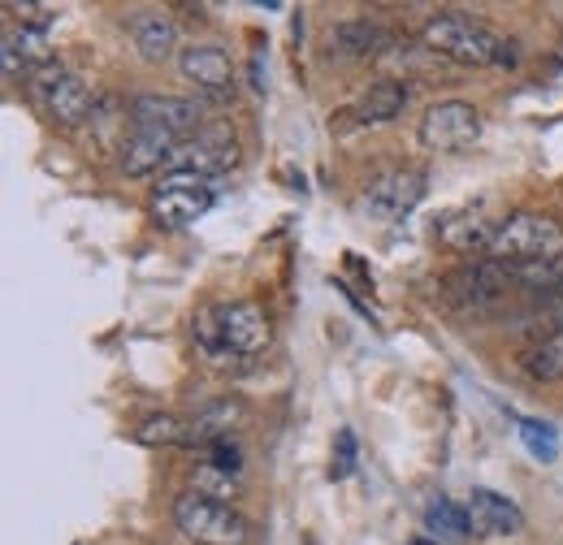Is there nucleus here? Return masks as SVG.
Masks as SVG:
<instances>
[{
  "label": "nucleus",
  "instance_id": "f257e3e1",
  "mask_svg": "<svg viewBox=\"0 0 563 545\" xmlns=\"http://www.w3.org/2000/svg\"><path fill=\"white\" fill-rule=\"evenodd\" d=\"M421 44L429 53L455 62V66H498V53H503V40L494 31H486L482 22L464 18V13H433V18H424Z\"/></svg>",
  "mask_w": 563,
  "mask_h": 545
},
{
  "label": "nucleus",
  "instance_id": "f03ea898",
  "mask_svg": "<svg viewBox=\"0 0 563 545\" xmlns=\"http://www.w3.org/2000/svg\"><path fill=\"white\" fill-rule=\"evenodd\" d=\"M563 256V225L542 212H511L503 225H494L490 260L503 265H538Z\"/></svg>",
  "mask_w": 563,
  "mask_h": 545
},
{
  "label": "nucleus",
  "instance_id": "7ed1b4c3",
  "mask_svg": "<svg viewBox=\"0 0 563 545\" xmlns=\"http://www.w3.org/2000/svg\"><path fill=\"white\" fill-rule=\"evenodd\" d=\"M174 524H178L191 542H205V545L247 542V520H243L230 502H212V498L196 493V489H187V493L174 502Z\"/></svg>",
  "mask_w": 563,
  "mask_h": 545
},
{
  "label": "nucleus",
  "instance_id": "20e7f679",
  "mask_svg": "<svg viewBox=\"0 0 563 545\" xmlns=\"http://www.w3.org/2000/svg\"><path fill=\"white\" fill-rule=\"evenodd\" d=\"M239 165V147H234V131L225 122H209L196 138H183L169 156L165 174H196V178H217L230 174Z\"/></svg>",
  "mask_w": 563,
  "mask_h": 545
},
{
  "label": "nucleus",
  "instance_id": "39448f33",
  "mask_svg": "<svg viewBox=\"0 0 563 545\" xmlns=\"http://www.w3.org/2000/svg\"><path fill=\"white\" fill-rule=\"evenodd\" d=\"M507 286H516V281H511V269L503 260H477V265H464L446 281V303L460 312H486L507 294Z\"/></svg>",
  "mask_w": 563,
  "mask_h": 545
},
{
  "label": "nucleus",
  "instance_id": "423d86ee",
  "mask_svg": "<svg viewBox=\"0 0 563 545\" xmlns=\"http://www.w3.org/2000/svg\"><path fill=\"white\" fill-rule=\"evenodd\" d=\"M482 138V118L473 104L464 100H442L424 113L421 122V143L429 152H464Z\"/></svg>",
  "mask_w": 563,
  "mask_h": 545
},
{
  "label": "nucleus",
  "instance_id": "0eeeda50",
  "mask_svg": "<svg viewBox=\"0 0 563 545\" xmlns=\"http://www.w3.org/2000/svg\"><path fill=\"white\" fill-rule=\"evenodd\" d=\"M131 118L143 131H161V135L178 138V143L191 131L196 135L205 131V109L196 100H174V96H156V91H143L131 100Z\"/></svg>",
  "mask_w": 563,
  "mask_h": 545
},
{
  "label": "nucleus",
  "instance_id": "6e6552de",
  "mask_svg": "<svg viewBox=\"0 0 563 545\" xmlns=\"http://www.w3.org/2000/svg\"><path fill=\"white\" fill-rule=\"evenodd\" d=\"M424 191H429L424 169H386V174H377V178L364 187V208H368L373 216L399 221V216H408L412 208L421 204Z\"/></svg>",
  "mask_w": 563,
  "mask_h": 545
},
{
  "label": "nucleus",
  "instance_id": "1a4fd4ad",
  "mask_svg": "<svg viewBox=\"0 0 563 545\" xmlns=\"http://www.w3.org/2000/svg\"><path fill=\"white\" fill-rule=\"evenodd\" d=\"M217 325H221V342L234 355H256L269 346V316L261 303L239 299V303H221L217 308Z\"/></svg>",
  "mask_w": 563,
  "mask_h": 545
},
{
  "label": "nucleus",
  "instance_id": "9d476101",
  "mask_svg": "<svg viewBox=\"0 0 563 545\" xmlns=\"http://www.w3.org/2000/svg\"><path fill=\"white\" fill-rule=\"evenodd\" d=\"M468 515H473V533L477 537H507V533H520L525 529L520 507L507 493H494V489H473Z\"/></svg>",
  "mask_w": 563,
  "mask_h": 545
},
{
  "label": "nucleus",
  "instance_id": "9b49d317",
  "mask_svg": "<svg viewBox=\"0 0 563 545\" xmlns=\"http://www.w3.org/2000/svg\"><path fill=\"white\" fill-rule=\"evenodd\" d=\"M217 204V196H212L209 187H161L156 191V216H161V225L165 230H187V225H196L209 208Z\"/></svg>",
  "mask_w": 563,
  "mask_h": 545
},
{
  "label": "nucleus",
  "instance_id": "f8f14e48",
  "mask_svg": "<svg viewBox=\"0 0 563 545\" xmlns=\"http://www.w3.org/2000/svg\"><path fill=\"white\" fill-rule=\"evenodd\" d=\"M183 78H191L196 87H205L209 96H230V82H234V69L230 57L217 48V44H191L183 57H178Z\"/></svg>",
  "mask_w": 563,
  "mask_h": 545
},
{
  "label": "nucleus",
  "instance_id": "ddd939ff",
  "mask_svg": "<svg viewBox=\"0 0 563 545\" xmlns=\"http://www.w3.org/2000/svg\"><path fill=\"white\" fill-rule=\"evenodd\" d=\"M174 147H178V138L135 126V135L122 143V174H126V178H147V174H156V169H169Z\"/></svg>",
  "mask_w": 563,
  "mask_h": 545
},
{
  "label": "nucleus",
  "instance_id": "4468645a",
  "mask_svg": "<svg viewBox=\"0 0 563 545\" xmlns=\"http://www.w3.org/2000/svg\"><path fill=\"white\" fill-rule=\"evenodd\" d=\"M131 40H135L143 62L161 66V62H169L174 48H178V26H174L165 13H140V18H131Z\"/></svg>",
  "mask_w": 563,
  "mask_h": 545
},
{
  "label": "nucleus",
  "instance_id": "2eb2a0df",
  "mask_svg": "<svg viewBox=\"0 0 563 545\" xmlns=\"http://www.w3.org/2000/svg\"><path fill=\"white\" fill-rule=\"evenodd\" d=\"M404 109H408V82H395V78L373 82V87H368V91L355 100V118H360L364 126L395 122Z\"/></svg>",
  "mask_w": 563,
  "mask_h": 545
},
{
  "label": "nucleus",
  "instance_id": "dca6fc26",
  "mask_svg": "<svg viewBox=\"0 0 563 545\" xmlns=\"http://www.w3.org/2000/svg\"><path fill=\"white\" fill-rule=\"evenodd\" d=\"M334 48L343 57H386L390 53V31L373 18H347L334 31Z\"/></svg>",
  "mask_w": 563,
  "mask_h": 545
},
{
  "label": "nucleus",
  "instance_id": "f3484780",
  "mask_svg": "<svg viewBox=\"0 0 563 545\" xmlns=\"http://www.w3.org/2000/svg\"><path fill=\"white\" fill-rule=\"evenodd\" d=\"M44 104H48V113L62 122V126H82L87 122V113H91V87L82 82V78H74V74H66L48 96H44Z\"/></svg>",
  "mask_w": 563,
  "mask_h": 545
},
{
  "label": "nucleus",
  "instance_id": "a211bd4d",
  "mask_svg": "<svg viewBox=\"0 0 563 545\" xmlns=\"http://www.w3.org/2000/svg\"><path fill=\"white\" fill-rule=\"evenodd\" d=\"M140 437L143 446H200V429L196 420H178V415H152L140 424Z\"/></svg>",
  "mask_w": 563,
  "mask_h": 545
},
{
  "label": "nucleus",
  "instance_id": "6ab92c4d",
  "mask_svg": "<svg viewBox=\"0 0 563 545\" xmlns=\"http://www.w3.org/2000/svg\"><path fill=\"white\" fill-rule=\"evenodd\" d=\"M424 529L438 542H464L473 533V515H468V507H455L451 498H433L424 511Z\"/></svg>",
  "mask_w": 563,
  "mask_h": 545
},
{
  "label": "nucleus",
  "instance_id": "aec40b11",
  "mask_svg": "<svg viewBox=\"0 0 563 545\" xmlns=\"http://www.w3.org/2000/svg\"><path fill=\"white\" fill-rule=\"evenodd\" d=\"M442 243L455 247V252H482V247L490 252L494 230L482 221V212H464V216H451L442 225Z\"/></svg>",
  "mask_w": 563,
  "mask_h": 545
},
{
  "label": "nucleus",
  "instance_id": "412c9836",
  "mask_svg": "<svg viewBox=\"0 0 563 545\" xmlns=\"http://www.w3.org/2000/svg\"><path fill=\"white\" fill-rule=\"evenodd\" d=\"M507 269H511V281H516L520 290H533V294H542V299L563 294V256L538 260V265H507Z\"/></svg>",
  "mask_w": 563,
  "mask_h": 545
},
{
  "label": "nucleus",
  "instance_id": "4be33fe9",
  "mask_svg": "<svg viewBox=\"0 0 563 545\" xmlns=\"http://www.w3.org/2000/svg\"><path fill=\"white\" fill-rule=\"evenodd\" d=\"M525 372H529L533 381H560L563 377V330L560 334H551V338H542L529 355H525Z\"/></svg>",
  "mask_w": 563,
  "mask_h": 545
},
{
  "label": "nucleus",
  "instance_id": "5701e85b",
  "mask_svg": "<svg viewBox=\"0 0 563 545\" xmlns=\"http://www.w3.org/2000/svg\"><path fill=\"white\" fill-rule=\"evenodd\" d=\"M243 420V403L239 399H217L209 408L196 415V429L205 442H217V437H230V424Z\"/></svg>",
  "mask_w": 563,
  "mask_h": 545
},
{
  "label": "nucleus",
  "instance_id": "b1692460",
  "mask_svg": "<svg viewBox=\"0 0 563 545\" xmlns=\"http://www.w3.org/2000/svg\"><path fill=\"white\" fill-rule=\"evenodd\" d=\"M191 489L212 498V502H230V493L239 489V477L225 472V468H217V464H205V468L196 472V480H191Z\"/></svg>",
  "mask_w": 563,
  "mask_h": 545
},
{
  "label": "nucleus",
  "instance_id": "393cba45",
  "mask_svg": "<svg viewBox=\"0 0 563 545\" xmlns=\"http://www.w3.org/2000/svg\"><path fill=\"white\" fill-rule=\"evenodd\" d=\"M520 437H525V446H529V455L533 459H555L560 455V442H555V429L551 424H542V420H520Z\"/></svg>",
  "mask_w": 563,
  "mask_h": 545
},
{
  "label": "nucleus",
  "instance_id": "a878e982",
  "mask_svg": "<svg viewBox=\"0 0 563 545\" xmlns=\"http://www.w3.org/2000/svg\"><path fill=\"white\" fill-rule=\"evenodd\" d=\"M352 472H355V433H352V429H343V433H339V455H334V468H330V477L347 480Z\"/></svg>",
  "mask_w": 563,
  "mask_h": 545
},
{
  "label": "nucleus",
  "instance_id": "bb28decb",
  "mask_svg": "<svg viewBox=\"0 0 563 545\" xmlns=\"http://www.w3.org/2000/svg\"><path fill=\"white\" fill-rule=\"evenodd\" d=\"M209 446H212V464L239 477V468H243V459H239V446H234L230 437H217V442H209Z\"/></svg>",
  "mask_w": 563,
  "mask_h": 545
},
{
  "label": "nucleus",
  "instance_id": "cd10ccee",
  "mask_svg": "<svg viewBox=\"0 0 563 545\" xmlns=\"http://www.w3.org/2000/svg\"><path fill=\"white\" fill-rule=\"evenodd\" d=\"M547 325L560 334L563 330V294H555V299H547Z\"/></svg>",
  "mask_w": 563,
  "mask_h": 545
},
{
  "label": "nucleus",
  "instance_id": "c85d7f7f",
  "mask_svg": "<svg viewBox=\"0 0 563 545\" xmlns=\"http://www.w3.org/2000/svg\"><path fill=\"white\" fill-rule=\"evenodd\" d=\"M412 545H442V542H429V537H417Z\"/></svg>",
  "mask_w": 563,
  "mask_h": 545
}]
</instances>
